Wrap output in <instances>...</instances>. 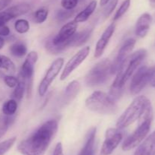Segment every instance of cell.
Masks as SVG:
<instances>
[{"label":"cell","instance_id":"277c9868","mask_svg":"<svg viewBox=\"0 0 155 155\" xmlns=\"http://www.w3.org/2000/svg\"><path fill=\"white\" fill-rule=\"evenodd\" d=\"M149 101L145 96L136 97L118 119L116 124L117 128L123 129L139 119Z\"/></svg>","mask_w":155,"mask_h":155},{"label":"cell","instance_id":"7a4b0ae2","mask_svg":"<svg viewBox=\"0 0 155 155\" xmlns=\"http://www.w3.org/2000/svg\"><path fill=\"white\" fill-rule=\"evenodd\" d=\"M146 55V50L141 49L131 53L127 59H124L117 71L116 78L112 84L111 89L123 91L124 85L137 70Z\"/></svg>","mask_w":155,"mask_h":155},{"label":"cell","instance_id":"74e56055","mask_svg":"<svg viewBox=\"0 0 155 155\" xmlns=\"http://www.w3.org/2000/svg\"><path fill=\"white\" fill-rule=\"evenodd\" d=\"M110 0H100V5L101 6H104L105 5H107L109 2Z\"/></svg>","mask_w":155,"mask_h":155},{"label":"cell","instance_id":"9a60e30c","mask_svg":"<svg viewBox=\"0 0 155 155\" xmlns=\"http://www.w3.org/2000/svg\"><path fill=\"white\" fill-rule=\"evenodd\" d=\"M134 155H155V131L138 146Z\"/></svg>","mask_w":155,"mask_h":155},{"label":"cell","instance_id":"3957f363","mask_svg":"<svg viewBox=\"0 0 155 155\" xmlns=\"http://www.w3.org/2000/svg\"><path fill=\"white\" fill-rule=\"evenodd\" d=\"M86 106L89 110L102 115H113L118 110V106L114 99L106 93L94 91L86 98Z\"/></svg>","mask_w":155,"mask_h":155},{"label":"cell","instance_id":"9c48e42d","mask_svg":"<svg viewBox=\"0 0 155 155\" xmlns=\"http://www.w3.org/2000/svg\"><path fill=\"white\" fill-rule=\"evenodd\" d=\"M64 63V59L63 58H58L52 62L39 85L38 92H39V96L42 97L46 94L51 84L52 83L53 81L55 79V78L57 77L58 74L61 70Z\"/></svg>","mask_w":155,"mask_h":155},{"label":"cell","instance_id":"d6986e66","mask_svg":"<svg viewBox=\"0 0 155 155\" xmlns=\"http://www.w3.org/2000/svg\"><path fill=\"white\" fill-rule=\"evenodd\" d=\"M97 6V1L96 0H92V2H89V4L83 9V11L80 12L77 16L75 17L74 21L75 22L78 23H82L85 22V21H87L89 18V17L92 15L94 12H95V9H96Z\"/></svg>","mask_w":155,"mask_h":155},{"label":"cell","instance_id":"f35d334b","mask_svg":"<svg viewBox=\"0 0 155 155\" xmlns=\"http://www.w3.org/2000/svg\"><path fill=\"white\" fill-rule=\"evenodd\" d=\"M5 45V40L2 36H0V50L3 48Z\"/></svg>","mask_w":155,"mask_h":155},{"label":"cell","instance_id":"ac0fdd59","mask_svg":"<svg viewBox=\"0 0 155 155\" xmlns=\"http://www.w3.org/2000/svg\"><path fill=\"white\" fill-rule=\"evenodd\" d=\"M92 30L89 28L85 29L78 33L76 32L74 36L70 40V47H78L83 46V44L87 42L92 34Z\"/></svg>","mask_w":155,"mask_h":155},{"label":"cell","instance_id":"44dd1931","mask_svg":"<svg viewBox=\"0 0 155 155\" xmlns=\"http://www.w3.org/2000/svg\"><path fill=\"white\" fill-rule=\"evenodd\" d=\"M10 53L12 56L18 58H21L25 56L27 53V48L26 44L21 41H17L12 44L9 48Z\"/></svg>","mask_w":155,"mask_h":155},{"label":"cell","instance_id":"2e32d148","mask_svg":"<svg viewBox=\"0 0 155 155\" xmlns=\"http://www.w3.org/2000/svg\"><path fill=\"white\" fill-rule=\"evenodd\" d=\"M96 130V127H92L89 129L86 135L84 146L82 147L78 155H95Z\"/></svg>","mask_w":155,"mask_h":155},{"label":"cell","instance_id":"d6a6232c","mask_svg":"<svg viewBox=\"0 0 155 155\" xmlns=\"http://www.w3.org/2000/svg\"><path fill=\"white\" fill-rule=\"evenodd\" d=\"M4 82L8 87L11 88H14L18 84V78L12 75H6L4 77Z\"/></svg>","mask_w":155,"mask_h":155},{"label":"cell","instance_id":"603a6c76","mask_svg":"<svg viewBox=\"0 0 155 155\" xmlns=\"http://www.w3.org/2000/svg\"><path fill=\"white\" fill-rule=\"evenodd\" d=\"M14 115L13 116H8L4 114H2L0 115V138H2L6 134L7 131L8 130L9 126L13 122Z\"/></svg>","mask_w":155,"mask_h":155},{"label":"cell","instance_id":"cb8c5ba5","mask_svg":"<svg viewBox=\"0 0 155 155\" xmlns=\"http://www.w3.org/2000/svg\"><path fill=\"white\" fill-rule=\"evenodd\" d=\"M26 89V81L23 78L18 76V83L17 86L15 88L14 92L12 94L13 98L15 100H22L24 97V92Z\"/></svg>","mask_w":155,"mask_h":155},{"label":"cell","instance_id":"8fae6325","mask_svg":"<svg viewBox=\"0 0 155 155\" xmlns=\"http://www.w3.org/2000/svg\"><path fill=\"white\" fill-rule=\"evenodd\" d=\"M89 52H90V47L89 46H85L80 50H79L65 65L63 71L61 74V81L65 80L76 68H78L80 64L84 62L86 57L89 56Z\"/></svg>","mask_w":155,"mask_h":155},{"label":"cell","instance_id":"f546056e","mask_svg":"<svg viewBox=\"0 0 155 155\" xmlns=\"http://www.w3.org/2000/svg\"><path fill=\"white\" fill-rule=\"evenodd\" d=\"M74 14L73 10H59L56 15V18L58 21H64L71 18Z\"/></svg>","mask_w":155,"mask_h":155},{"label":"cell","instance_id":"8992f818","mask_svg":"<svg viewBox=\"0 0 155 155\" xmlns=\"http://www.w3.org/2000/svg\"><path fill=\"white\" fill-rule=\"evenodd\" d=\"M152 121L147 120L138 123V127L130 136L127 137L122 144V149L124 151H129L138 147L148 135Z\"/></svg>","mask_w":155,"mask_h":155},{"label":"cell","instance_id":"60d3db41","mask_svg":"<svg viewBox=\"0 0 155 155\" xmlns=\"http://www.w3.org/2000/svg\"><path fill=\"white\" fill-rule=\"evenodd\" d=\"M150 1H151V2H155V0H150Z\"/></svg>","mask_w":155,"mask_h":155},{"label":"cell","instance_id":"4fadbf2b","mask_svg":"<svg viewBox=\"0 0 155 155\" xmlns=\"http://www.w3.org/2000/svg\"><path fill=\"white\" fill-rule=\"evenodd\" d=\"M135 44H136V40L133 39V38L127 39V40L124 43V44H123L121 48L120 49L119 52H118L116 59H115V60L112 62V74L117 73L121 62H122L124 59H127V58L131 54L132 51H133V48H134L135 46Z\"/></svg>","mask_w":155,"mask_h":155},{"label":"cell","instance_id":"1f68e13d","mask_svg":"<svg viewBox=\"0 0 155 155\" xmlns=\"http://www.w3.org/2000/svg\"><path fill=\"white\" fill-rule=\"evenodd\" d=\"M78 2L79 0H61V5L65 10H73L77 7Z\"/></svg>","mask_w":155,"mask_h":155},{"label":"cell","instance_id":"4dcf8cb0","mask_svg":"<svg viewBox=\"0 0 155 155\" xmlns=\"http://www.w3.org/2000/svg\"><path fill=\"white\" fill-rule=\"evenodd\" d=\"M118 3V0H110L109 2L107 5H105V8L104 9L103 11V14H104V17H108L110 14L113 12L114 9L116 8L117 5Z\"/></svg>","mask_w":155,"mask_h":155},{"label":"cell","instance_id":"ba28073f","mask_svg":"<svg viewBox=\"0 0 155 155\" xmlns=\"http://www.w3.org/2000/svg\"><path fill=\"white\" fill-rule=\"evenodd\" d=\"M38 60V54L36 52L31 51L27 55L24 63L20 69L19 77L24 79L26 81V88H27V94L30 95L31 92L32 82L34 74V68Z\"/></svg>","mask_w":155,"mask_h":155},{"label":"cell","instance_id":"5bb4252c","mask_svg":"<svg viewBox=\"0 0 155 155\" xmlns=\"http://www.w3.org/2000/svg\"><path fill=\"white\" fill-rule=\"evenodd\" d=\"M115 27H116L115 24L114 23H112L103 32L101 37L99 38V40L97 42L96 46H95V53H94L95 58L98 59V58H100L102 56L106 47H107V44H108L109 41H110V38H111L112 35L114 33Z\"/></svg>","mask_w":155,"mask_h":155},{"label":"cell","instance_id":"52a82bcc","mask_svg":"<svg viewBox=\"0 0 155 155\" xmlns=\"http://www.w3.org/2000/svg\"><path fill=\"white\" fill-rule=\"evenodd\" d=\"M152 80L151 67L146 65L139 67L133 74L130 83V93L133 95H136L146 87L148 84L151 83Z\"/></svg>","mask_w":155,"mask_h":155},{"label":"cell","instance_id":"6da1fadb","mask_svg":"<svg viewBox=\"0 0 155 155\" xmlns=\"http://www.w3.org/2000/svg\"><path fill=\"white\" fill-rule=\"evenodd\" d=\"M58 128L57 120H48L18 144V150L23 155H44L55 136Z\"/></svg>","mask_w":155,"mask_h":155},{"label":"cell","instance_id":"4316f807","mask_svg":"<svg viewBox=\"0 0 155 155\" xmlns=\"http://www.w3.org/2000/svg\"><path fill=\"white\" fill-rule=\"evenodd\" d=\"M15 29L18 33H25L30 30V23L26 19H18L15 23Z\"/></svg>","mask_w":155,"mask_h":155},{"label":"cell","instance_id":"ffe728a7","mask_svg":"<svg viewBox=\"0 0 155 155\" xmlns=\"http://www.w3.org/2000/svg\"><path fill=\"white\" fill-rule=\"evenodd\" d=\"M80 90V84L77 81L74 80L69 83L64 91V99L66 101L70 102L75 98Z\"/></svg>","mask_w":155,"mask_h":155},{"label":"cell","instance_id":"e575fe53","mask_svg":"<svg viewBox=\"0 0 155 155\" xmlns=\"http://www.w3.org/2000/svg\"><path fill=\"white\" fill-rule=\"evenodd\" d=\"M10 34V29L8 26L4 25L0 27V36H8Z\"/></svg>","mask_w":155,"mask_h":155},{"label":"cell","instance_id":"d4e9b609","mask_svg":"<svg viewBox=\"0 0 155 155\" xmlns=\"http://www.w3.org/2000/svg\"><path fill=\"white\" fill-rule=\"evenodd\" d=\"M0 68L5 70L9 73L15 72V65L8 57L0 55Z\"/></svg>","mask_w":155,"mask_h":155},{"label":"cell","instance_id":"7402d4cb","mask_svg":"<svg viewBox=\"0 0 155 155\" xmlns=\"http://www.w3.org/2000/svg\"><path fill=\"white\" fill-rule=\"evenodd\" d=\"M18 109V102L15 99H10L4 103L2 106V114L8 116H13Z\"/></svg>","mask_w":155,"mask_h":155},{"label":"cell","instance_id":"8d00e7d4","mask_svg":"<svg viewBox=\"0 0 155 155\" xmlns=\"http://www.w3.org/2000/svg\"><path fill=\"white\" fill-rule=\"evenodd\" d=\"M151 74H152V80H151V81H152L155 80V65H153V66H151Z\"/></svg>","mask_w":155,"mask_h":155},{"label":"cell","instance_id":"ab89813d","mask_svg":"<svg viewBox=\"0 0 155 155\" xmlns=\"http://www.w3.org/2000/svg\"><path fill=\"white\" fill-rule=\"evenodd\" d=\"M150 84H151V85L153 87V88H155V80L154 81H151Z\"/></svg>","mask_w":155,"mask_h":155},{"label":"cell","instance_id":"7c38bea8","mask_svg":"<svg viewBox=\"0 0 155 155\" xmlns=\"http://www.w3.org/2000/svg\"><path fill=\"white\" fill-rule=\"evenodd\" d=\"M30 9H31V6L30 4L23 2L11 6L5 10L2 11L0 12V27L5 25L6 23H8L11 20L21 15H25L27 12H30Z\"/></svg>","mask_w":155,"mask_h":155},{"label":"cell","instance_id":"83f0119b","mask_svg":"<svg viewBox=\"0 0 155 155\" xmlns=\"http://www.w3.org/2000/svg\"><path fill=\"white\" fill-rule=\"evenodd\" d=\"M130 4H131V0H124L115 13L114 16V21H117V20L120 19L122 16H124V14L128 11Z\"/></svg>","mask_w":155,"mask_h":155},{"label":"cell","instance_id":"30bf717a","mask_svg":"<svg viewBox=\"0 0 155 155\" xmlns=\"http://www.w3.org/2000/svg\"><path fill=\"white\" fill-rule=\"evenodd\" d=\"M124 138V134L117 128H110L106 131L105 139L101 147V155H110Z\"/></svg>","mask_w":155,"mask_h":155},{"label":"cell","instance_id":"e0dca14e","mask_svg":"<svg viewBox=\"0 0 155 155\" xmlns=\"http://www.w3.org/2000/svg\"><path fill=\"white\" fill-rule=\"evenodd\" d=\"M152 21V17L150 14L144 13L138 19L136 24V34L139 37H145L149 31Z\"/></svg>","mask_w":155,"mask_h":155},{"label":"cell","instance_id":"f1b7e54d","mask_svg":"<svg viewBox=\"0 0 155 155\" xmlns=\"http://www.w3.org/2000/svg\"><path fill=\"white\" fill-rule=\"evenodd\" d=\"M15 141H16V138L14 137L0 143V155H4L5 153H7L12 148Z\"/></svg>","mask_w":155,"mask_h":155},{"label":"cell","instance_id":"484cf974","mask_svg":"<svg viewBox=\"0 0 155 155\" xmlns=\"http://www.w3.org/2000/svg\"><path fill=\"white\" fill-rule=\"evenodd\" d=\"M48 15V10L45 8L37 9L33 14V21L37 24H42L46 21Z\"/></svg>","mask_w":155,"mask_h":155},{"label":"cell","instance_id":"5b68a950","mask_svg":"<svg viewBox=\"0 0 155 155\" xmlns=\"http://www.w3.org/2000/svg\"><path fill=\"white\" fill-rule=\"evenodd\" d=\"M112 62L108 59H104L95 64L87 73L85 82L89 87L101 85L105 83L111 75Z\"/></svg>","mask_w":155,"mask_h":155},{"label":"cell","instance_id":"d590c367","mask_svg":"<svg viewBox=\"0 0 155 155\" xmlns=\"http://www.w3.org/2000/svg\"><path fill=\"white\" fill-rule=\"evenodd\" d=\"M12 0H0V12L10 5Z\"/></svg>","mask_w":155,"mask_h":155},{"label":"cell","instance_id":"836d02e7","mask_svg":"<svg viewBox=\"0 0 155 155\" xmlns=\"http://www.w3.org/2000/svg\"><path fill=\"white\" fill-rule=\"evenodd\" d=\"M52 155H64L63 152V147H62V144L61 142H58L56 144L54 150L53 151Z\"/></svg>","mask_w":155,"mask_h":155}]
</instances>
